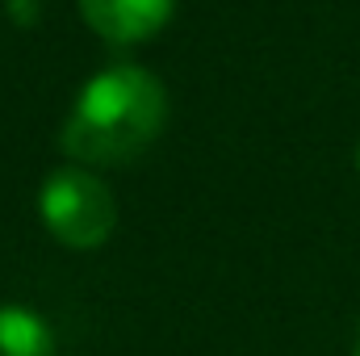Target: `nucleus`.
Segmentation results:
<instances>
[{
    "label": "nucleus",
    "instance_id": "nucleus-1",
    "mask_svg": "<svg viewBox=\"0 0 360 356\" xmlns=\"http://www.w3.org/2000/svg\"><path fill=\"white\" fill-rule=\"evenodd\" d=\"M168 122V92L155 72L139 63H113L80 89L59 143L80 168H113L143 155Z\"/></svg>",
    "mask_w": 360,
    "mask_h": 356
},
{
    "label": "nucleus",
    "instance_id": "nucleus-2",
    "mask_svg": "<svg viewBox=\"0 0 360 356\" xmlns=\"http://www.w3.org/2000/svg\"><path fill=\"white\" fill-rule=\"evenodd\" d=\"M38 214L51 231L55 243L72 248V252H92L101 248L113 227H117V201L105 189V180L92 168L68 164L55 168L38 189Z\"/></svg>",
    "mask_w": 360,
    "mask_h": 356
},
{
    "label": "nucleus",
    "instance_id": "nucleus-3",
    "mask_svg": "<svg viewBox=\"0 0 360 356\" xmlns=\"http://www.w3.org/2000/svg\"><path fill=\"white\" fill-rule=\"evenodd\" d=\"M176 0H80V17L96 38L113 46H134L155 38L172 21Z\"/></svg>",
    "mask_w": 360,
    "mask_h": 356
},
{
    "label": "nucleus",
    "instance_id": "nucleus-4",
    "mask_svg": "<svg viewBox=\"0 0 360 356\" xmlns=\"http://www.w3.org/2000/svg\"><path fill=\"white\" fill-rule=\"evenodd\" d=\"M0 356H55L51 323L17 302L0 306Z\"/></svg>",
    "mask_w": 360,
    "mask_h": 356
},
{
    "label": "nucleus",
    "instance_id": "nucleus-5",
    "mask_svg": "<svg viewBox=\"0 0 360 356\" xmlns=\"http://www.w3.org/2000/svg\"><path fill=\"white\" fill-rule=\"evenodd\" d=\"M352 356H360V327H356V336H352Z\"/></svg>",
    "mask_w": 360,
    "mask_h": 356
},
{
    "label": "nucleus",
    "instance_id": "nucleus-6",
    "mask_svg": "<svg viewBox=\"0 0 360 356\" xmlns=\"http://www.w3.org/2000/svg\"><path fill=\"white\" fill-rule=\"evenodd\" d=\"M356 172H360V143H356Z\"/></svg>",
    "mask_w": 360,
    "mask_h": 356
}]
</instances>
